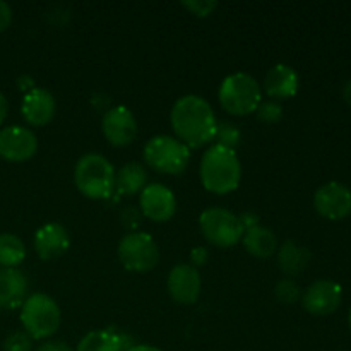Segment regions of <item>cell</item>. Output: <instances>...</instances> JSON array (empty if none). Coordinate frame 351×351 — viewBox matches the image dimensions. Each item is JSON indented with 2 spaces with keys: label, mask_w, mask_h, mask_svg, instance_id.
Segmentation results:
<instances>
[{
  "label": "cell",
  "mask_w": 351,
  "mask_h": 351,
  "mask_svg": "<svg viewBox=\"0 0 351 351\" xmlns=\"http://www.w3.org/2000/svg\"><path fill=\"white\" fill-rule=\"evenodd\" d=\"M257 119L261 122L266 123H276L280 122L281 117H283V108H281L280 103L276 101H261V105L257 106Z\"/></svg>",
  "instance_id": "obj_26"
},
{
  "label": "cell",
  "mask_w": 351,
  "mask_h": 351,
  "mask_svg": "<svg viewBox=\"0 0 351 351\" xmlns=\"http://www.w3.org/2000/svg\"><path fill=\"white\" fill-rule=\"evenodd\" d=\"M341 300V287L331 280L315 281L305 290L304 297H302V304H304L305 311L312 315H317V317H324V315L338 311Z\"/></svg>",
  "instance_id": "obj_10"
},
{
  "label": "cell",
  "mask_w": 351,
  "mask_h": 351,
  "mask_svg": "<svg viewBox=\"0 0 351 351\" xmlns=\"http://www.w3.org/2000/svg\"><path fill=\"white\" fill-rule=\"evenodd\" d=\"M199 173L206 191L225 195L239 187L242 167L235 151L219 144H213L202 154Z\"/></svg>",
  "instance_id": "obj_2"
},
{
  "label": "cell",
  "mask_w": 351,
  "mask_h": 351,
  "mask_svg": "<svg viewBox=\"0 0 351 351\" xmlns=\"http://www.w3.org/2000/svg\"><path fill=\"white\" fill-rule=\"evenodd\" d=\"M242 240L247 252L252 254L254 257H259V259H267L278 249L276 235L273 233V230L266 228V226L256 225L252 228H247Z\"/></svg>",
  "instance_id": "obj_19"
},
{
  "label": "cell",
  "mask_w": 351,
  "mask_h": 351,
  "mask_svg": "<svg viewBox=\"0 0 351 351\" xmlns=\"http://www.w3.org/2000/svg\"><path fill=\"white\" fill-rule=\"evenodd\" d=\"M74 184L89 199H106L115 189V170L105 156L84 154L74 168Z\"/></svg>",
  "instance_id": "obj_3"
},
{
  "label": "cell",
  "mask_w": 351,
  "mask_h": 351,
  "mask_svg": "<svg viewBox=\"0 0 351 351\" xmlns=\"http://www.w3.org/2000/svg\"><path fill=\"white\" fill-rule=\"evenodd\" d=\"M168 291L177 304L192 305L201 295V276L191 264H178L168 274Z\"/></svg>",
  "instance_id": "obj_14"
},
{
  "label": "cell",
  "mask_w": 351,
  "mask_h": 351,
  "mask_svg": "<svg viewBox=\"0 0 351 351\" xmlns=\"http://www.w3.org/2000/svg\"><path fill=\"white\" fill-rule=\"evenodd\" d=\"M276 298L281 304H297L300 300V287L293 280H281L276 285Z\"/></svg>",
  "instance_id": "obj_25"
},
{
  "label": "cell",
  "mask_w": 351,
  "mask_h": 351,
  "mask_svg": "<svg viewBox=\"0 0 351 351\" xmlns=\"http://www.w3.org/2000/svg\"><path fill=\"white\" fill-rule=\"evenodd\" d=\"M125 351H163V350L156 348V346H149V345H136V346H130V348H127Z\"/></svg>",
  "instance_id": "obj_34"
},
{
  "label": "cell",
  "mask_w": 351,
  "mask_h": 351,
  "mask_svg": "<svg viewBox=\"0 0 351 351\" xmlns=\"http://www.w3.org/2000/svg\"><path fill=\"white\" fill-rule=\"evenodd\" d=\"M348 324H350V329H351V311H350V315H348Z\"/></svg>",
  "instance_id": "obj_36"
},
{
  "label": "cell",
  "mask_w": 351,
  "mask_h": 351,
  "mask_svg": "<svg viewBox=\"0 0 351 351\" xmlns=\"http://www.w3.org/2000/svg\"><path fill=\"white\" fill-rule=\"evenodd\" d=\"M119 259L122 266L136 273H146L158 264L160 250L153 237L144 232H130L120 240Z\"/></svg>",
  "instance_id": "obj_8"
},
{
  "label": "cell",
  "mask_w": 351,
  "mask_h": 351,
  "mask_svg": "<svg viewBox=\"0 0 351 351\" xmlns=\"http://www.w3.org/2000/svg\"><path fill=\"white\" fill-rule=\"evenodd\" d=\"M144 160L160 173L178 175L187 168L191 149L177 137L154 136L144 146Z\"/></svg>",
  "instance_id": "obj_6"
},
{
  "label": "cell",
  "mask_w": 351,
  "mask_h": 351,
  "mask_svg": "<svg viewBox=\"0 0 351 351\" xmlns=\"http://www.w3.org/2000/svg\"><path fill=\"white\" fill-rule=\"evenodd\" d=\"M71 239L60 223H47L34 233V250L43 261H53L67 252Z\"/></svg>",
  "instance_id": "obj_16"
},
{
  "label": "cell",
  "mask_w": 351,
  "mask_h": 351,
  "mask_svg": "<svg viewBox=\"0 0 351 351\" xmlns=\"http://www.w3.org/2000/svg\"><path fill=\"white\" fill-rule=\"evenodd\" d=\"M21 322L31 339H47L60 328V308L45 293H34L21 305Z\"/></svg>",
  "instance_id": "obj_5"
},
{
  "label": "cell",
  "mask_w": 351,
  "mask_h": 351,
  "mask_svg": "<svg viewBox=\"0 0 351 351\" xmlns=\"http://www.w3.org/2000/svg\"><path fill=\"white\" fill-rule=\"evenodd\" d=\"M120 218H122V223L123 225L127 226V228H130L134 232V228H136L137 225H139V213L136 211V209L134 208H127L125 211L122 213V216H120Z\"/></svg>",
  "instance_id": "obj_30"
},
{
  "label": "cell",
  "mask_w": 351,
  "mask_h": 351,
  "mask_svg": "<svg viewBox=\"0 0 351 351\" xmlns=\"http://www.w3.org/2000/svg\"><path fill=\"white\" fill-rule=\"evenodd\" d=\"M27 280L17 267H0V308H17L24 304Z\"/></svg>",
  "instance_id": "obj_18"
},
{
  "label": "cell",
  "mask_w": 351,
  "mask_h": 351,
  "mask_svg": "<svg viewBox=\"0 0 351 351\" xmlns=\"http://www.w3.org/2000/svg\"><path fill=\"white\" fill-rule=\"evenodd\" d=\"M240 130L239 127L233 125L232 122H219L218 129H216V136L215 139H218L219 146H225L228 149L235 151V147L239 146L240 143Z\"/></svg>",
  "instance_id": "obj_24"
},
{
  "label": "cell",
  "mask_w": 351,
  "mask_h": 351,
  "mask_svg": "<svg viewBox=\"0 0 351 351\" xmlns=\"http://www.w3.org/2000/svg\"><path fill=\"white\" fill-rule=\"evenodd\" d=\"M12 23V9L7 2L0 0V33L5 31Z\"/></svg>",
  "instance_id": "obj_29"
},
{
  "label": "cell",
  "mask_w": 351,
  "mask_h": 351,
  "mask_svg": "<svg viewBox=\"0 0 351 351\" xmlns=\"http://www.w3.org/2000/svg\"><path fill=\"white\" fill-rule=\"evenodd\" d=\"M7 110H9V105H7L5 96H3L2 93H0V125H2L3 120H5V117H7Z\"/></svg>",
  "instance_id": "obj_33"
},
{
  "label": "cell",
  "mask_w": 351,
  "mask_h": 351,
  "mask_svg": "<svg viewBox=\"0 0 351 351\" xmlns=\"http://www.w3.org/2000/svg\"><path fill=\"white\" fill-rule=\"evenodd\" d=\"M311 261V252L305 247L298 245L293 240H287L278 250V264L280 269L288 276H297L307 267Z\"/></svg>",
  "instance_id": "obj_20"
},
{
  "label": "cell",
  "mask_w": 351,
  "mask_h": 351,
  "mask_svg": "<svg viewBox=\"0 0 351 351\" xmlns=\"http://www.w3.org/2000/svg\"><path fill=\"white\" fill-rule=\"evenodd\" d=\"M55 110H57V103H55L53 95L43 88H33L31 91H27L23 98V105H21V113H23L24 120L36 127L50 123L55 117Z\"/></svg>",
  "instance_id": "obj_15"
},
{
  "label": "cell",
  "mask_w": 351,
  "mask_h": 351,
  "mask_svg": "<svg viewBox=\"0 0 351 351\" xmlns=\"http://www.w3.org/2000/svg\"><path fill=\"white\" fill-rule=\"evenodd\" d=\"M182 5L191 10L192 14H195V16L206 17L218 7V3L209 2V0H202V2L201 0H195V2H182Z\"/></svg>",
  "instance_id": "obj_28"
},
{
  "label": "cell",
  "mask_w": 351,
  "mask_h": 351,
  "mask_svg": "<svg viewBox=\"0 0 351 351\" xmlns=\"http://www.w3.org/2000/svg\"><path fill=\"white\" fill-rule=\"evenodd\" d=\"M36 351H74L67 343L64 341H57V339H51V341H45L41 343L40 348Z\"/></svg>",
  "instance_id": "obj_31"
},
{
  "label": "cell",
  "mask_w": 351,
  "mask_h": 351,
  "mask_svg": "<svg viewBox=\"0 0 351 351\" xmlns=\"http://www.w3.org/2000/svg\"><path fill=\"white\" fill-rule=\"evenodd\" d=\"M141 211L153 221H168L177 211L175 194L163 184H147L139 197Z\"/></svg>",
  "instance_id": "obj_13"
},
{
  "label": "cell",
  "mask_w": 351,
  "mask_h": 351,
  "mask_svg": "<svg viewBox=\"0 0 351 351\" xmlns=\"http://www.w3.org/2000/svg\"><path fill=\"white\" fill-rule=\"evenodd\" d=\"M343 98H345V101L351 106V79L350 81H346L345 88H343Z\"/></svg>",
  "instance_id": "obj_35"
},
{
  "label": "cell",
  "mask_w": 351,
  "mask_h": 351,
  "mask_svg": "<svg viewBox=\"0 0 351 351\" xmlns=\"http://www.w3.org/2000/svg\"><path fill=\"white\" fill-rule=\"evenodd\" d=\"M219 105L230 115L243 117L250 115L257 110V106L263 101L261 95V86L256 79L245 72H235L223 79L218 91Z\"/></svg>",
  "instance_id": "obj_4"
},
{
  "label": "cell",
  "mask_w": 351,
  "mask_h": 351,
  "mask_svg": "<svg viewBox=\"0 0 351 351\" xmlns=\"http://www.w3.org/2000/svg\"><path fill=\"white\" fill-rule=\"evenodd\" d=\"M191 259L195 266H202V264H206V261H208V250H206L204 247H195L191 254Z\"/></svg>",
  "instance_id": "obj_32"
},
{
  "label": "cell",
  "mask_w": 351,
  "mask_h": 351,
  "mask_svg": "<svg viewBox=\"0 0 351 351\" xmlns=\"http://www.w3.org/2000/svg\"><path fill=\"white\" fill-rule=\"evenodd\" d=\"M300 79L293 67L287 64H276L269 69L264 79V91L274 99H288L297 95Z\"/></svg>",
  "instance_id": "obj_17"
},
{
  "label": "cell",
  "mask_w": 351,
  "mask_h": 351,
  "mask_svg": "<svg viewBox=\"0 0 351 351\" xmlns=\"http://www.w3.org/2000/svg\"><path fill=\"white\" fill-rule=\"evenodd\" d=\"M147 185L146 168L139 163H127L115 175V189L122 195H134L143 192Z\"/></svg>",
  "instance_id": "obj_21"
},
{
  "label": "cell",
  "mask_w": 351,
  "mask_h": 351,
  "mask_svg": "<svg viewBox=\"0 0 351 351\" xmlns=\"http://www.w3.org/2000/svg\"><path fill=\"white\" fill-rule=\"evenodd\" d=\"M33 350V339L24 331H16L9 335L3 341V351H31Z\"/></svg>",
  "instance_id": "obj_27"
},
{
  "label": "cell",
  "mask_w": 351,
  "mask_h": 351,
  "mask_svg": "<svg viewBox=\"0 0 351 351\" xmlns=\"http://www.w3.org/2000/svg\"><path fill=\"white\" fill-rule=\"evenodd\" d=\"M26 257V247L19 237L0 233V267H17Z\"/></svg>",
  "instance_id": "obj_23"
},
{
  "label": "cell",
  "mask_w": 351,
  "mask_h": 351,
  "mask_svg": "<svg viewBox=\"0 0 351 351\" xmlns=\"http://www.w3.org/2000/svg\"><path fill=\"white\" fill-rule=\"evenodd\" d=\"M170 122L177 139L182 141L189 149L211 143L218 129L211 105L197 95H187L177 99L171 108Z\"/></svg>",
  "instance_id": "obj_1"
},
{
  "label": "cell",
  "mask_w": 351,
  "mask_h": 351,
  "mask_svg": "<svg viewBox=\"0 0 351 351\" xmlns=\"http://www.w3.org/2000/svg\"><path fill=\"white\" fill-rule=\"evenodd\" d=\"M314 206L326 219L339 221L351 215V191L339 182H329L315 191Z\"/></svg>",
  "instance_id": "obj_9"
},
{
  "label": "cell",
  "mask_w": 351,
  "mask_h": 351,
  "mask_svg": "<svg viewBox=\"0 0 351 351\" xmlns=\"http://www.w3.org/2000/svg\"><path fill=\"white\" fill-rule=\"evenodd\" d=\"M101 130L105 139L113 146H129L137 136L136 117L127 106H113L103 115Z\"/></svg>",
  "instance_id": "obj_12"
},
{
  "label": "cell",
  "mask_w": 351,
  "mask_h": 351,
  "mask_svg": "<svg viewBox=\"0 0 351 351\" xmlns=\"http://www.w3.org/2000/svg\"><path fill=\"white\" fill-rule=\"evenodd\" d=\"M199 226L204 239L221 249L237 245L245 233L240 216L225 208H209L202 211L199 216Z\"/></svg>",
  "instance_id": "obj_7"
},
{
  "label": "cell",
  "mask_w": 351,
  "mask_h": 351,
  "mask_svg": "<svg viewBox=\"0 0 351 351\" xmlns=\"http://www.w3.org/2000/svg\"><path fill=\"white\" fill-rule=\"evenodd\" d=\"M75 351H125L122 336L110 329L91 331L79 341Z\"/></svg>",
  "instance_id": "obj_22"
},
{
  "label": "cell",
  "mask_w": 351,
  "mask_h": 351,
  "mask_svg": "<svg viewBox=\"0 0 351 351\" xmlns=\"http://www.w3.org/2000/svg\"><path fill=\"white\" fill-rule=\"evenodd\" d=\"M38 139L34 132L21 125H10L0 130V156L7 161L21 163L36 154Z\"/></svg>",
  "instance_id": "obj_11"
}]
</instances>
